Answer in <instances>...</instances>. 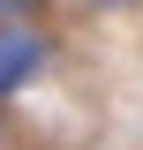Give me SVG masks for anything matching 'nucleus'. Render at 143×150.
Listing matches in <instances>:
<instances>
[{
	"label": "nucleus",
	"instance_id": "nucleus-1",
	"mask_svg": "<svg viewBox=\"0 0 143 150\" xmlns=\"http://www.w3.org/2000/svg\"><path fill=\"white\" fill-rule=\"evenodd\" d=\"M38 60H45V38H38V30H23V23H8V30H0V90L30 83V75H38Z\"/></svg>",
	"mask_w": 143,
	"mask_h": 150
},
{
	"label": "nucleus",
	"instance_id": "nucleus-3",
	"mask_svg": "<svg viewBox=\"0 0 143 150\" xmlns=\"http://www.w3.org/2000/svg\"><path fill=\"white\" fill-rule=\"evenodd\" d=\"M90 8H128V0H90Z\"/></svg>",
	"mask_w": 143,
	"mask_h": 150
},
{
	"label": "nucleus",
	"instance_id": "nucleus-2",
	"mask_svg": "<svg viewBox=\"0 0 143 150\" xmlns=\"http://www.w3.org/2000/svg\"><path fill=\"white\" fill-rule=\"evenodd\" d=\"M23 8H30V0H0V15H23Z\"/></svg>",
	"mask_w": 143,
	"mask_h": 150
}]
</instances>
